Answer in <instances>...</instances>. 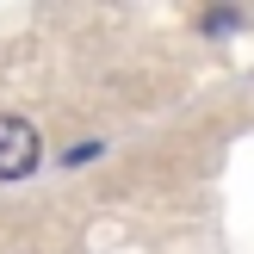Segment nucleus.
<instances>
[{"instance_id":"nucleus-1","label":"nucleus","mask_w":254,"mask_h":254,"mask_svg":"<svg viewBox=\"0 0 254 254\" xmlns=\"http://www.w3.org/2000/svg\"><path fill=\"white\" fill-rule=\"evenodd\" d=\"M37 168V130L25 118H0V180H25Z\"/></svg>"}]
</instances>
